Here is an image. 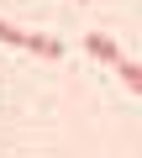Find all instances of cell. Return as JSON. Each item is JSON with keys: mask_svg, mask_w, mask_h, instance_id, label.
<instances>
[{"mask_svg": "<svg viewBox=\"0 0 142 158\" xmlns=\"http://www.w3.org/2000/svg\"><path fill=\"white\" fill-rule=\"evenodd\" d=\"M0 42H11V48H32L37 58H58V53H63L53 37H42V32H21V27H11V21H0Z\"/></svg>", "mask_w": 142, "mask_h": 158, "instance_id": "1", "label": "cell"}, {"mask_svg": "<svg viewBox=\"0 0 142 158\" xmlns=\"http://www.w3.org/2000/svg\"><path fill=\"white\" fill-rule=\"evenodd\" d=\"M84 53H90V58H100V63H116V58H121V48H116L105 32H90V37H84Z\"/></svg>", "mask_w": 142, "mask_h": 158, "instance_id": "2", "label": "cell"}, {"mask_svg": "<svg viewBox=\"0 0 142 158\" xmlns=\"http://www.w3.org/2000/svg\"><path fill=\"white\" fill-rule=\"evenodd\" d=\"M116 74H121V85H126V90H142V69H137L132 58H116Z\"/></svg>", "mask_w": 142, "mask_h": 158, "instance_id": "3", "label": "cell"}]
</instances>
